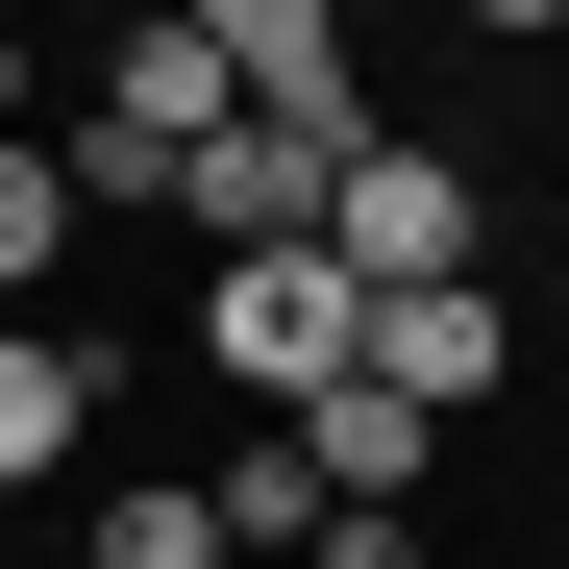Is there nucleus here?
I'll list each match as a JSON object with an SVG mask.
<instances>
[{"label":"nucleus","mask_w":569,"mask_h":569,"mask_svg":"<svg viewBox=\"0 0 569 569\" xmlns=\"http://www.w3.org/2000/svg\"><path fill=\"white\" fill-rule=\"evenodd\" d=\"M322 248H347V298H446V272H470V149L446 124H347Z\"/></svg>","instance_id":"nucleus-3"},{"label":"nucleus","mask_w":569,"mask_h":569,"mask_svg":"<svg viewBox=\"0 0 569 569\" xmlns=\"http://www.w3.org/2000/svg\"><path fill=\"white\" fill-rule=\"evenodd\" d=\"M0 26H26V0H0Z\"/></svg>","instance_id":"nucleus-14"},{"label":"nucleus","mask_w":569,"mask_h":569,"mask_svg":"<svg viewBox=\"0 0 569 569\" xmlns=\"http://www.w3.org/2000/svg\"><path fill=\"white\" fill-rule=\"evenodd\" d=\"M446 26H496V50H520V26H569V0H446Z\"/></svg>","instance_id":"nucleus-12"},{"label":"nucleus","mask_w":569,"mask_h":569,"mask_svg":"<svg viewBox=\"0 0 569 569\" xmlns=\"http://www.w3.org/2000/svg\"><path fill=\"white\" fill-rule=\"evenodd\" d=\"M272 446H298V496H322V520H421V470H446V421H421V397H371V371H347V397H298Z\"/></svg>","instance_id":"nucleus-5"},{"label":"nucleus","mask_w":569,"mask_h":569,"mask_svg":"<svg viewBox=\"0 0 569 569\" xmlns=\"http://www.w3.org/2000/svg\"><path fill=\"white\" fill-rule=\"evenodd\" d=\"M496 371H520V298H496V272H446V298H371V397H421V421H470Z\"/></svg>","instance_id":"nucleus-6"},{"label":"nucleus","mask_w":569,"mask_h":569,"mask_svg":"<svg viewBox=\"0 0 569 569\" xmlns=\"http://www.w3.org/2000/svg\"><path fill=\"white\" fill-rule=\"evenodd\" d=\"M26 100H50V50H26V26H0V124H26Z\"/></svg>","instance_id":"nucleus-13"},{"label":"nucleus","mask_w":569,"mask_h":569,"mask_svg":"<svg viewBox=\"0 0 569 569\" xmlns=\"http://www.w3.org/2000/svg\"><path fill=\"white\" fill-rule=\"evenodd\" d=\"M74 569H248V545H223V496H199V470H124V496L74 520Z\"/></svg>","instance_id":"nucleus-9"},{"label":"nucleus","mask_w":569,"mask_h":569,"mask_svg":"<svg viewBox=\"0 0 569 569\" xmlns=\"http://www.w3.org/2000/svg\"><path fill=\"white\" fill-rule=\"evenodd\" d=\"M347 124H371V100H223V124H199V173H173V223H199V248H322Z\"/></svg>","instance_id":"nucleus-4"},{"label":"nucleus","mask_w":569,"mask_h":569,"mask_svg":"<svg viewBox=\"0 0 569 569\" xmlns=\"http://www.w3.org/2000/svg\"><path fill=\"white\" fill-rule=\"evenodd\" d=\"M74 446H100V347H74V322H0V496H50Z\"/></svg>","instance_id":"nucleus-7"},{"label":"nucleus","mask_w":569,"mask_h":569,"mask_svg":"<svg viewBox=\"0 0 569 569\" xmlns=\"http://www.w3.org/2000/svg\"><path fill=\"white\" fill-rule=\"evenodd\" d=\"M223 100H248V74H223L199 26H124V50H100V100L50 124V173H74V223H100V199H173V173H199V124H223Z\"/></svg>","instance_id":"nucleus-2"},{"label":"nucleus","mask_w":569,"mask_h":569,"mask_svg":"<svg viewBox=\"0 0 569 569\" xmlns=\"http://www.w3.org/2000/svg\"><path fill=\"white\" fill-rule=\"evenodd\" d=\"M199 371H223V397H272V421H298V397H347V371H371L347 248H223V272H199Z\"/></svg>","instance_id":"nucleus-1"},{"label":"nucleus","mask_w":569,"mask_h":569,"mask_svg":"<svg viewBox=\"0 0 569 569\" xmlns=\"http://www.w3.org/2000/svg\"><path fill=\"white\" fill-rule=\"evenodd\" d=\"M149 26H199L248 100H347V0H149Z\"/></svg>","instance_id":"nucleus-8"},{"label":"nucleus","mask_w":569,"mask_h":569,"mask_svg":"<svg viewBox=\"0 0 569 569\" xmlns=\"http://www.w3.org/2000/svg\"><path fill=\"white\" fill-rule=\"evenodd\" d=\"M74 272V173H50V124H0V322H26Z\"/></svg>","instance_id":"nucleus-10"},{"label":"nucleus","mask_w":569,"mask_h":569,"mask_svg":"<svg viewBox=\"0 0 569 569\" xmlns=\"http://www.w3.org/2000/svg\"><path fill=\"white\" fill-rule=\"evenodd\" d=\"M298 569H421V520H298Z\"/></svg>","instance_id":"nucleus-11"}]
</instances>
